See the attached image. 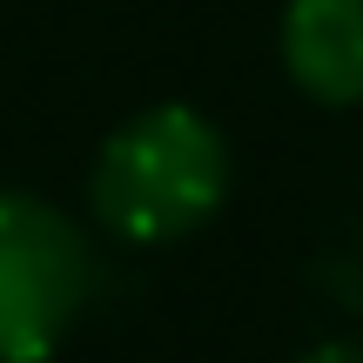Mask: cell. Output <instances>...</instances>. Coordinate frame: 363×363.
<instances>
[{
  "mask_svg": "<svg viewBox=\"0 0 363 363\" xmlns=\"http://www.w3.org/2000/svg\"><path fill=\"white\" fill-rule=\"evenodd\" d=\"M88 195L121 242H175L222 208L229 148L195 108H148L108 135Z\"/></svg>",
  "mask_w": 363,
  "mask_h": 363,
  "instance_id": "cell-1",
  "label": "cell"
},
{
  "mask_svg": "<svg viewBox=\"0 0 363 363\" xmlns=\"http://www.w3.org/2000/svg\"><path fill=\"white\" fill-rule=\"evenodd\" d=\"M94 283L81 229L34 195L0 189V363H40Z\"/></svg>",
  "mask_w": 363,
  "mask_h": 363,
  "instance_id": "cell-2",
  "label": "cell"
},
{
  "mask_svg": "<svg viewBox=\"0 0 363 363\" xmlns=\"http://www.w3.org/2000/svg\"><path fill=\"white\" fill-rule=\"evenodd\" d=\"M283 61L310 101L357 108L363 101V0H289Z\"/></svg>",
  "mask_w": 363,
  "mask_h": 363,
  "instance_id": "cell-3",
  "label": "cell"
},
{
  "mask_svg": "<svg viewBox=\"0 0 363 363\" xmlns=\"http://www.w3.org/2000/svg\"><path fill=\"white\" fill-rule=\"evenodd\" d=\"M303 363H363V343H316Z\"/></svg>",
  "mask_w": 363,
  "mask_h": 363,
  "instance_id": "cell-4",
  "label": "cell"
}]
</instances>
